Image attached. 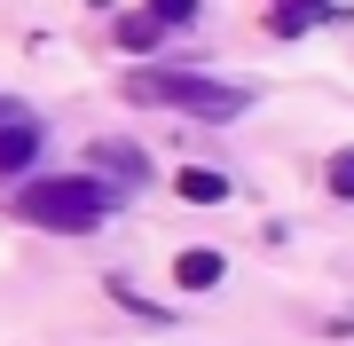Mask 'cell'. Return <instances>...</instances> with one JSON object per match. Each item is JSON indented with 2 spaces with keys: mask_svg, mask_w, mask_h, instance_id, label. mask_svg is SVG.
<instances>
[{
  "mask_svg": "<svg viewBox=\"0 0 354 346\" xmlns=\"http://www.w3.org/2000/svg\"><path fill=\"white\" fill-rule=\"evenodd\" d=\"M118 95L142 103V110H197V118L252 110V87H244V79H197V71H127Z\"/></svg>",
  "mask_w": 354,
  "mask_h": 346,
  "instance_id": "obj_1",
  "label": "cell"
},
{
  "mask_svg": "<svg viewBox=\"0 0 354 346\" xmlns=\"http://www.w3.org/2000/svg\"><path fill=\"white\" fill-rule=\"evenodd\" d=\"M16 205H24V220H39V229H64V236H87L102 220V189L87 173H39L16 189Z\"/></svg>",
  "mask_w": 354,
  "mask_h": 346,
  "instance_id": "obj_2",
  "label": "cell"
},
{
  "mask_svg": "<svg viewBox=\"0 0 354 346\" xmlns=\"http://www.w3.org/2000/svg\"><path fill=\"white\" fill-rule=\"evenodd\" d=\"M39 157V126L32 118H8V126H0V173H24Z\"/></svg>",
  "mask_w": 354,
  "mask_h": 346,
  "instance_id": "obj_3",
  "label": "cell"
},
{
  "mask_svg": "<svg viewBox=\"0 0 354 346\" xmlns=\"http://www.w3.org/2000/svg\"><path fill=\"white\" fill-rule=\"evenodd\" d=\"M87 166H95V173H134V181H150V157H142L134 142H95Z\"/></svg>",
  "mask_w": 354,
  "mask_h": 346,
  "instance_id": "obj_4",
  "label": "cell"
},
{
  "mask_svg": "<svg viewBox=\"0 0 354 346\" xmlns=\"http://www.w3.org/2000/svg\"><path fill=\"white\" fill-rule=\"evenodd\" d=\"M221 268H228L221 252H181V260H174V283H181V291H213Z\"/></svg>",
  "mask_w": 354,
  "mask_h": 346,
  "instance_id": "obj_5",
  "label": "cell"
},
{
  "mask_svg": "<svg viewBox=\"0 0 354 346\" xmlns=\"http://www.w3.org/2000/svg\"><path fill=\"white\" fill-rule=\"evenodd\" d=\"M174 189L189 197V205H221V197H228V173H213V166H181Z\"/></svg>",
  "mask_w": 354,
  "mask_h": 346,
  "instance_id": "obj_6",
  "label": "cell"
},
{
  "mask_svg": "<svg viewBox=\"0 0 354 346\" xmlns=\"http://www.w3.org/2000/svg\"><path fill=\"white\" fill-rule=\"evenodd\" d=\"M323 8H330V0H283V8H276V32H307Z\"/></svg>",
  "mask_w": 354,
  "mask_h": 346,
  "instance_id": "obj_7",
  "label": "cell"
},
{
  "mask_svg": "<svg viewBox=\"0 0 354 346\" xmlns=\"http://www.w3.org/2000/svg\"><path fill=\"white\" fill-rule=\"evenodd\" d=\"M118 39H127V48H150V39H158V16H127V24H118Z\"/></svg>",
  "mask_w": 354,
  "mask_h": 346,
  "instance_id": "obj_8",
  "label": "cell"
},
{
  "mask_svg": "<svg viewBox=\"0 0 354 346\" xmlns=\"http://www.w3.org/2000/svg\"><path fill=\"white\" fill-rule=\"evenodd\" d=\"M330 189H339V197H354V150H339V157H330Z\"/></svg>",
  "mask_w": 354,
  "mask_h": 346,
  "instance_id": "obj_9",
  "label": "cell"
},
{
  "mask_svg": "<svg viewBox=\"0 0 354 346\" xmlns=\"http://www.w3.org/2000/svg\"><path fill=\"white\" fill-rule=\"evenodd\" d=\"M150 8H158V16H174V24H181V16L197 8V0H150Z\"/></svg>",
  "mask_w": 354,
  "mask_h": 346,
  "instance_id": "obj_10",
  "label": "cell"
}]
</instances>
